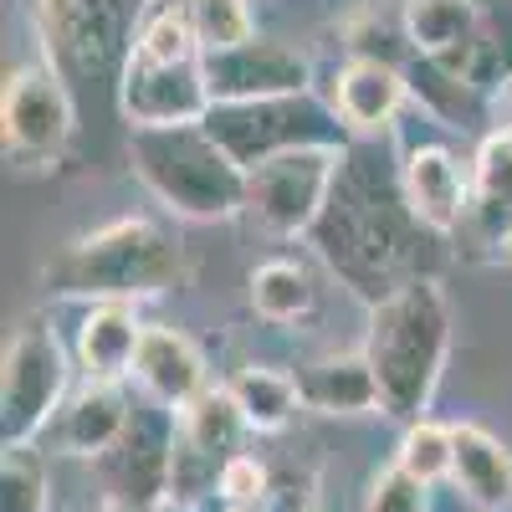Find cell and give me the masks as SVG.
I'll return each instance as SVG.
<instances>
[{"label": "cell", "mask_w": 512, "mask_h": 512, "mask_svg": "<svg viewBox=\"0 0 512 512\" xmlns=\"http://www.w3.org/2000/svg\"><path fill=\"white\" fill-rule=\"evenodd\" d=\"M308 241L323 256V267L374 308L390 292H400L405 282L431 277L425 246L441 236H431L410 216L405 190H400V164L384 169L369 144L364 149L349 144L338 185H333Z\"/></svg>", "instance_id": "cell-1"}, {"label": "cell", "mask_w": 512, "mask_h": 512, "mask_svg": "<svg viewBox=\"0 0 512 512\" xmlns=\"http://www.w3.org/2000/svg\"><path fill=\"white\" fill-rule=\"evenodd\" d=\"M451 354V303L436 277H415L369 308L364 359L374 364L384 415L410 425L425 420Z\"/></svg>", "instance_id": "cell-2"}, {"label": "cell", "mask_w": 512, "mask_h": 512, "mask_svg": "<svg viewBox=\"0 0 512 512\" xmlns=\"http://www.w3.org/2000/svg\"><path fill=\"white\" fill-rule=\"evenodd\" d=\"M210 88H205V52L185 16V0H159L144 11L134 47L118 72V113L134 128H185L210 118Z\"/></svg>", "instance_id": "cell-3"}, {"label": "cell", "mask_w": 512, "mask_h": 512, "mask_svg": "<svg viewBox=\"0 0 512 512\" xmlns=\"http://www.w3.org/2000/svg\"><path fill=\"white\" fill-rule=\"evenodd\" d=\"M185 277V246L164 226L128 216L113 226H98L62 246V256L47 267V287L57 297H82V303H128L159 297L180 287Z\"/></svg>", "instance_id": "cell-4"}, {"label": "cell", "mask_w": 512, "mask_h": 512, "mask_svg": "<svg viewBox=\"0 0 512 512\" xmlns=\"http://www.w3.org/2000/svg\"><path fill=\"white\" fill-rule=\"evenodd\" d=\"M128 164L175 221L210 226L246 216V169L205 134V123L134 128L128 134Z\"/></svg>", "instance_id": "cell-5"}, {"label": "cell", "mask_w": 512, "mask_h": 512, "mask_svg": "<svg viewBox=\"0 0 512 512\" xmlns=\"http://www.w3.org/2000/svg\"><path fill=\"white\" fill-rule=\"evenodd\" d=\"M67 395H72V369L62 338L41 318H26L6 338V359H0V441L36 446Z\"/></svg>", "instance_id": "cell-6"}, {"label": "cell", "mask_w": 512, "mask_h": 512, "mask_svg": "<svg viewBox=\"0 0 512 512\" xmlns=\"http://www.w3.org/2000/svg\"><path fill=\"white\" fill-rule=\"evenodd\" d=\"M205 134L216 139L246 175L256 164H267L277 154H292V149H328V144L344 149L349 144L344 123H338L333 108L318 103L313 93L267 98V103H221V108H210Z\"/></svg>", "instance_id": "cell-7"}, {"label": "cell", "mask_w": 512, "mask_h": 512, "mask_svg": "<svg viewBox=\"0 0 512 512\" xmlns=\"http://www.w3.org/2000/svg\"><path fill=\"white\" fill-rule=\"evenodd\" d=\"M344 149H292L277 154L267 164H256L246 175V216L262 226L267 236L297 241V236H313L323 205L338 185V169H344Z\"/></svg>", "instance_id": "cell-8"}, {"label": "cell", "mask_w": 512, "mask_h": 512, "mask_svg": "<svg viewBox=\"0 0 512 512\" xmlns=\"http://www.w3.org/2000/svg\"><path fill=\"white\" fill-rule=\"evenodd\" d=\"M36 21L62 77H103L123 72L144 0H36Z\"/></svg>", "instance_id": "cell-9"}, {"label": "cell", "mask_w": 512, "mask_h": 512, "mask_svg": "<svg viewBox=\"0 0 512 512\" xmlns=\"http://www.w3.org/2000/svg\"><path fill=\"white\" fill-rule=\"evenodd\" d=\"M0 139L6 164L16 169H47L72 144V98L52 62H26L6 72L0 93Z\"/></svg>", "instance_id": "cell-10"}, {"label": "cell", "mask_w": 512, "mask_h": 512, "mask_svg": "<svg viewBox=\"0 0 512 512\" xmlns=\"http://www.w3.org/2000/svg\"><path fill=\"white\" fill-rule=\"evenodd\" d=\"M175 436H180V415H175V410H164V405H154V400H144V405L134 410L123 441L98 461V477H103L113 507H128V512H154V507H164Z\"/></svg>", "instance_id": "cell-11"}, {"label": "cell", "mask_w": 512, "mask_h": 512, "mask_svg": "<svg viewBox=\"0 0 512 512\" xmlns=\"http://www.w3.org/2000/svg\"><path fill=\"white\" fill-rule=\"evenodd\" d=\"M210 103H267V98H303L313 93V62L287 41L256 36L236 52L205 57Z\"/></svg>", "instance_id": "cell-12"}, {"label": "cell", "mask_w": 512, "mask_h": 512, "mask_svg": "<svg viewBox=\"0 0 512 512\" xmlns=\"http://www.w3.org/2000/svg\"><path fill=\"white\" fill-rule=\"evenodd\" d=\"M400 190H405L410 216L441 241L472 221V169L446 144H405L400 149Z\"/></svg>", "instance_id": "cell-13"}, {"label": "cell", "mask_w": 512, "mask_h": 512, "mask_svg": "<svg viewBox=\"0 0 512 512\" xmlns=\"http://www.w3.org/2000/svg\"><path fill=\"white\" fill-rule=\"evenodd\" d=\"M405 103H410V77L390 57H369V52L349 57L333 72V88H328L333 118L344 123V134L359 139V144L395 134V118H400Z\"/></svg>", "instance_id": "cell-14"}, {"label": "cell", "mask_w": 512, "mask_h": 512, "mask_svg": "<svg viewBox=\"0 0 512 512\" xmlns=\"http://www.w3.org/2000/svg\"><path fill=\"white\" fill-rule=\"evenodd\" d=\"M134 410L139 405H128V395L118 390V384L82 379V384H72V395L62 400L57 420L47 425V436H41L36 446H52L57 456H82V461L98 466L123 441Z\"/></svg>", "instance_id": "cell-15"}, {"label": "cell", "mask_w": 512, "mask_h": 512, "mask_svg": "<svg viewBox=\"0 0 512 512\" xmlns=\"http://www.w3.org/2000/svg\"><path fill=\"white\" fill-rule=\"evenodd\" d=\"M400 31L415 62L461 82L466 57H472L482 31V0H405Z\"/></svg>", "instance_id": "cell-16"}, {"label": "cell", "mask_w": 512, "mask_h": 512, "mask_svg": "<svg viewBox=\"0 0 512 512\" xmlns=\"http://www.w3.org/2000/svg\"><path fill=\"white\" fill-rule=\"evenodd\" d=\"M292 379H297V400L313 415H328V420L384 415V395H379V379H374V364L364 359V349L303 359L292 369Z\"/></svg>", "instance_id": "cell-17"}, {"label": "cell", "mask_w": 512, "mask_h": 512, "mask_svg": "<svg viewBox=\"0 0 512 512\" xmlns=\"http://www.w3.org/2000/svg\"><path fill=\"white\" fill-rule=\"evenodd\" d=\"M134 379H139L144 400H154V405H164V410H175V415L190 410V405L210 390L205 354L190 344L180 328H169V323H149V328H144Z\"/></svg>", "instance_id": "cell-18"}, {"label": "cell", "mask_w": 512, "mask_h": 512, "mask_svg": "<svg viewBox=\"0 0 512 512\" xmlns=\"http://www.w3.org/2000/svg\"><path fill=\"white\" fill-rule=\"evenodd\" d=\"M144 328L149 323H139V313L128 303H93L77 323V369H82V379H98V384L134 379Z\"/></svg>", "instance_id": "cell-19"}, {"label": "cell", "mask_w": 512, "mask_h": 512, "mask_svg": "<svg viewBox=\"0 0 512 512\" xmlns=\"http://www.w3.org/2000/svg\"><path fill=\"white\" fill-rule=\"evenodd\" d=\"M451 441L456 451L446 482L461 492V502L477 512H512V451L472 420L451 425Z\"/></svg>", "instance_id": "cell-20"}, {"label": "cell", "mask_w": 512, "mask_h": 512, "mask_svg": "<svg viewBox=\"0 0 512 512\" xmlns=\"http://www.w3.org/2000/svg\"><path fill=\"white\" fill-rule=\"evenodd\" d=\"M226 390L246 420V431L256 436H277L292 425V415L303 410V400H297V379L287 369H272V364H241L231 379H226Z\"/></svg>", "instance_id": "cell-21"}, {"label": "cell", "mask_w": 512, "mask_h": 512, "mask_svg": "<svg viewBox=\"0 0 512 512\" xmlns=\"http://www.w3.org/2000/svg\"><path fill=\"white\" fill-rule=\"evenodd\" d=\"M472 221L512 236V128H492L472 159Z\"/></svg>", "instance_id": "cell-22"}, {"label": "cell", "mask_w": 512, "mask_h": 512, "mask_svg": "<svg viewBox=\"0 0 512 512\" xmlns=\"http://www.w3.org/2000/svg\"><path fill=\"white\" fill-rule=\"evenodd\" d=\"M246 436L251 431H246V420H241V410H236L226 384H210V390L190 410H180V441H190L195 451L216 456V461L241 456V441Z\"/></svg>", "instance_id": "cell-23"}, {"label": "cell", "mask_w": 512, "mask_h": 512, "mask_svg": "<svg viewBox=\"0 0 512 512\" xmlns=\"http://www.w3.org/2000/svg\"><path fill=\"white\" fill-rule=\"evenodd\" d=\"M313 303H318V287H313L308 267L287 262V256H272V262H262L251 272V308H256V318L287 328L297 318H308Z\"/></svg>", "instance_id": "cell-24"}, {"label": "cell", "mask_w": 512, "mask_h": 512, "mask_svg": "<svg viewBox=\"0 0 512 512\" xmlns=\"http://www.w3.org/2000/svg\"><path fill=\"white\" fill-rule=\"evenodd\" d=\"M185 16L200 36L205 57H221V52H236L246 41H256V16L246 0H185Z\"/></svg>", "instance_id": "cell-25"}, {"label": "cell", "mask_w": 512, "mask_h": 512, "mask_svg": "<svg viewBox=\"0 0 512 512\" xmlns=\"http://www.w3.org/2000/svg\"><path fill=\"white\" fill-rule=\"evenodd\" d=\"M52 482L41 446H6L0 456V512H47Z\"/></svg>", "instance_id": "cell-26"}, {"label": "cell", "mask_w": 512, "mask_h": 512, "mask_svg": "<svg viewBox=\"0 0 512 512\" xmlns=\"http://www.w3.org/2000/svg\"><path fill=\"white\" fill-rule=\"evenodd\" d=\"M451 451H456L451 425H441V420L425 415V420H410L405 431H400L395 466H405V472H410L415 482L436 487V482H446V477H451Z\"/></svg>", "instance_id": "cell-27"}, {"label": "cell", "mask_w": 512, "mask_h": 512, "mask_svg": "<svg viewBox=\"0 0 512 512\" xmlns=\"http://www.w3.org/2000/svg\"><path fill=\"white\" fill-rule=\"evenodd\" d=\"M364 512H431V487L415 482L405 466H384V472L369 477V492H364Z\"/></svg>", "instance_id": "cell-28"}, {"label": "cell", "mask_w": 512, "mask_h": 512, "mask_svg": "<svg viewBox=\"0 0 512 512\" xmlns=\"http://www.w3.org/2000/svg\"><path fill=\"white\" fill-rule=\"evenodd\" d=\"M272 497V472L267 461H256L251 451L231 456L221 472V507H262Z\"/></svg>", "instance_id": "cell-29"}, {"label": "cell", "mask_w": 512, "mask_h": 512, "mask_svg": "<svg viewBox=\"0 0 512 512\" xmlns=\"http://www.w3.org/2000/svg\"><path fill=\"white\" fill-rule=\"evenodd\" d=\"M262 512H318V502L297 487H272V497L262 502Z\"/></svg>", "instance_id": "cell-30"}, {"label": "cell", "mask_w": 512, "mask_h": 512, "mask_svg": "<svg viewBox=\"0 0 512 512\" xmlns=\"http://www.w3.org/2000/svg\"><path fill=\"white\" fill-rule=\"evenodd\" d=\"M492 108H497V128H512V82L492 98Z\"/></svg>", "instance_id": "cell-31"}, {"label": "cell", "mask_w": 512, "mask_h": 512, "mask_svg": "<svg viewBox=\"0 0 512 512\" xmlns=\"http://www.w3.org/2000/svg\"><path fill=\"white\" fill-rule=\"evenodd\" d=\"M507 262H512V236H507Z\"/></svg>", "instance_id": "cell-32"}]
</instances>
